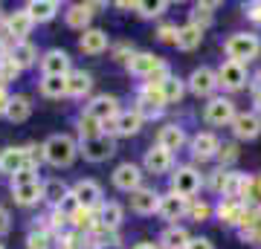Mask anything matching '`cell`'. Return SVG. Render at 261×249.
I'll return each instance as SVG.
<instances>
[{
	"label": "cell",
	"instance_id": "obj_1",
	"mask_svg": "<svg viewBox=\"0 0 261 249\" xmlns=\"http://www.w3.org/2000/svg\"><path fill=\"white\" fill-rule=\"evenodd\" d=\"M41 154H44V159H47L49 165L67 168L75 159V154H79V145H75L73 136H67V133H56V136H49L47 142L41 145Z\"/></svg>",
	"mask_w": 261,
	"mask_h": 249
},
{
	"label": "cell",
	"instance_id": "obj_2",
	"mask_svg": "<svg viewBox=\"0 0 261 249\" xmlns=\"http://www.w3.org/2000/svg\"><path fill=\"white\" fill-rule=\"evenodd\" d=\"M224 49H226V56H229V61L244 64V61H252L261 52V41L252 32H235V35L226 38Z\"/></svg>",
	"mask_w": 261,
	"mask_h": 249
},
{
	"label": "cell",
	"instance_id": "obj_3",
	"mask_svg": "<svg viewBox=\"0 0 261 249\" xmlns=\"http://www.w3.org/2000/svg\"><path fill=\"white\" fill-rule=\"evenodd\" d=\"M35 151L38 148H3L0 151V174L15 177L23 168H32L35 157H44V154H35Z\"/></svg>",
	"mask_w": 261,
	"mask_h": 249
},
{
	"label": "cell",
	"instance_id": "obj_4",
	"mask_svg": "<svg viewBox=\"0 0 261 249\" xmlns=\"http://www.w3.org/2000/svg\"><path fill=\"white\" fill-rule=\"evenodd\" d=\"M200 185H203V177H200V171L192 168V165H183L171 174V191L180 194V197H186V200H192V197L200 191Z\"/></svg>",
	"mask_w": 261,
	"mask_h": 249
},
{
	"label": "cell",
	"instance_id": "obj_5",
	"mask_svg": "<svg viewBox=\"0 0 261 249\" xmlns=\"http://www.w3.org/2000/svg\"><path fill=\"white\" fill-rule=\"evenodd\" d=\"M113 139L108 133H99V136H90V139H82V145H79V154H82L87 162H105L108 157H113Z\"/></svg>",
	"mask_w": 261,
	"mask_h": 249
},
{
	"label": "cell",
	"instance_id": "obj_6",
	"mask_svg": "<svg viewBox=\"0 0 261 249\" xmlns=\"http://www.w3.org/2000/svg\"><path fill=\"white\" fill-rule=\"evenodd\" d=\"M142 128V116L137 110H119L111 122L102 125V133H116V136H134Z\"/></svg>",
	"mask_w": 261,
	"mask_h": 249
},
{
	"label": "cell",
	"instance_id": "obj_7",
	"mask_svg": "<svg viewBox=\"0 0 261 249\" xmlns=\"http://www.w3.org/2000/svg\"><path fill=\"white\" fill-rule=\"evenodd\" d=\"M203 119L209 125H232V119H235L232 99H209V104L203 110Z\"/></svg>",
	"mask_w": 261,
	"mask_h": 249
},
{
	"label": "cell",
	"instance_id": "obj_8",
	"mask_svg": "<svg viewBox=\"0 0 261 249\" xmlns=\"http://www.w3.org/2000/svg\"><path fill=\"white\" fill-rule=\"evenodd\" d=\"M157 212L163 220H180L183 214H189V200L186 197H180V194L174 191H168V194H160V206H157Z\"/></svg>",
	"mask_w": 261,
	"mask_h": 249
},
{
	"label": "cell",
	"instance_id": "obj_9",
	"mask_svg": "<svg viewBox=\"0 0 261 249\" xmlns=\"http://www.w3.org/2000/svg\"><path fill=\"white\" fill-rule=\"evenodd\" d=\"M247 84V67L235 64V61H224L221 70H218V87H226V90H241Z\"/></svg>",
	"mask_w": 261,
	"mask_h": 249
},
{
	"label": "cell",
	"instance_id": "obj_10",
	"mask_svg": "<svg viewBox=\"0 0 261 249\" xmlns=\"http://www.w3.org/2000/svg\"><path fill=\"white\" fill-rule=\"evenodd\" d=\"M73 197L79 200L82 209H96V206H102V185L93 183V180H79L73 185Z\"/></svg>",
	"mask_w": 261,
	"mask_h": 249
},
{
	"label": "cell",
	"instance_id": "obj_11",
	"mask_svg": "<svg viewBox=\"0 0 261 249\" xmlns=\"http://www.w3.org/2000/svg\"><path fill=\"white\" fill-rule=\"evenodd\" d=\"M189 90L195 93V96H212L215 87H218V73L209 70V67H197L195 73L189 75Z\"/></svg>",
	"mask_w": 261,
	"mask_h": 249
},
{
	"label": "cell",
	"instance_id": "obj_12",
	"mask_svg": "<svg viewBox=\"0 0 261 249\" xmlns=\"http://www.w3.org/2000/svg\"><path fill=\"white\" fill-rule=\"evenodd\" d=\"M232 133H235L238 139H255V136H261V116H258L255 110H250V113H235Z\"/></svg>",
	"mask_w": 261,
	"mask_h": 249
},
{
	"label": "cell",
	"instance_id": "obj_13",
	"mask_svg": "<svg viewBox=\"0 0 261 249\" xmlns=\"http://www.w3.org/2000/svg\"><path fill=\"white\" fill-rule=\"evenodd\" d=\"M113 185H116L119 191H137V188H142L140 168L134 165V162H122V165L113 171Z\"/></svg>",
	"mask_w": 261,
	"mask_h": 249
},
{
	"label": "cell",
	"instance_id": "obj_14",
	"mask_svg": "<svg viewBox=\"0 0 261 249\" xmlns=\"http://www.w3.org/2000/svg\"><path fill=\"white\" fill-rule=\"evenodd\" d=\"M87 116H93L96 122H111L116 113H119V102H116V96H96L93 102L87 104Z\"/></svg>",
	"mask_w": 261,
	"mask_h": 249
},
{
	"label": "cell",
	"instance_id": "obj_15",
	"mask_svg": "<svg viewBox=\"0 0 261 249\" xmlns=\"http://www.w3.org/2000/svg\"><path fill=\"white\" fill-rule=\"evenodd\" d=\"M163 61H160L157 56H151V52H134V56L128 58V70L134 75H142V78H151V75L157 73V70H163Z\"/></svg>",
	"mask_w": 261,
	"mask_h": 249
},
{
	"label": "cell",
	"instance_id": "obj_16",
	"mask_svg": "<svg viewBox=\"0 0 261 249\" xmlns=\"http://www.w3.org/2000/svg\"><path fill=\"white\" fill-rule=\"evenodd\" d=\"M41 73L44 75H70V56L64 49H49L41 58Z\"/></svg>",
	"mask_w": 261,
	"mask_h": 249
},
{
	"label": "cell",
	"instance_id": "obj_17",
	"mask_svg": "<svg viewBox=\"0 0 261 249\" xmlns=\"http://www.w3.org/2000/svg\"><path fill=\"white\" fill-rule=\"evenodd\" d=\"M218 151H221V139L215 136V133H197L195 139H192V154H195V159H212L218 157Z\"/></svg>",
	"mask_w": 261,
	"mask_h": 249
},
{
	"label": "cell",
	"instance_id": "obj_18",
	"mask_svg": "<svg viewBox=\"0 0 261 249\" xmlns=\"http://www.w3.org/2000/svg\"><path fill=\"white\" fill-rule=\"evenodd\" d=\"M160 206V194L154 188H137L130 191V209L137 214H154Z\"/></svg>",
	"mask_w": 261,
	"mask_h": 249
},
{
	"label": "cell",
	"instance_id": "obj_19",
	"mask_svg": "<svg viewBox=\"0 0 261 249\" xmlns=\"http://www.w3.org/2000/svg\"><path fill=\"white\" fill-rule=\"evenodd\" d=\"M79 46L87 56H102L108 49V32H102V29H84L82 38H79Z\"/></svg>",
	"mask_w": 261,
	"mask_h": 249
},
{
	"label": "cell",
	"instance_id": "obj_20",
	"mask_svg": "<svg viewBox=\"0 0 261 249\" xmlns=\"http://www.w3.org/2000/svg\"><path fill=\"white\" fill-rule=\"evenodd\" d=\"M157 145L163 148V151H180V148L186 145V133H183V128L180 125H166V128H160V136H157Z\"/></svg>",
	"mask_w": 261,
	"mask_h": 249
},
{
	"label": "cell",
	"instance_id": "obj_21",
	"mask_svg": "<svg viewBox=\"0 0 261 249\" xmlns=\"http://www.w3.org/2000/svg\"><path fill=\"white\" fill-rule=\"evenodd\" d=\"M168 168H171V154L168 151H163L160 145L145 151V171L148 174H166Z\"/></svg>",
	"mask_w": 261,
	"mask_h": 249
},
{
	"label": "cell",
	"instance_id": "obj_22",
	"mask_svg": "<svg viewBox=\"0 0 261 249\" xmlns=\"http://www.w3.org/2000/svg\"><path fill=\"white\" fill-rule=\"evenodd\" d=\"M32 26H35V20L29 18V12H27V9L12 12L9 20H6V29H9V35H12V38H18V41H23V38L32 32Z\"/></svg>",
	"mask_w": 261,
	"mask_h": 249
},
{
	"label": "cell",
	"instance_id": "obj_23",
	"mask_svg": "<svg viewBox=\"0 0 261 249\" xmlns=\"http://www.w3.org/2000/svg\"><path fill=\"white\" fill-rule=\"evenodd\" d=\"M58 6L56 0H32V3H27V12L29 18L35 20V23H47V20H53L58 15Z\"/></svg>",
	"mask_w": 261,
	"mask_h": 249
},
{
	"label": "cell",
	"instance_id": "obj_24",
	"mask_svg": "<svg viewBox=\"0 0 261 249\" xmlns=\"http://www.w3.org/2000/svg\"><path fill=\"white\" fill-rule=\"evenodd\" d=\"M35 58H38V49L29 41H15V46H12V52H9V61L15 67H32L35 64Z\"/></svg>",
	"mask_w": 261,
	"mask_h": 249
},
{
	"label": "cell",
	"instance_id": "obj_25",
	"mask_svg": "<svg viewBox=\"0 0 261 249\" xmlns=\"http://www.w3.org/2000/svg\"><path fill=\"white\" fill-rule=\"evenodd\" d=\"M15 194V203L18 206H35L41 197H44V183L38 180V183H27V185H18V188H12Z\"/></svg>",
	"mask_w": 261,
	"mask_h": 249
},
{
	"label": "cell",
	"instance_id": "obj_26",
	"mask_svg": "<svg viewBox=\"0 0 261 249\" xmlns=\"http://www.w3.org/2000/svg\"><path fill=\"white\" fill-rule=\"evenodd\" d=\"M189 232L183 226H168L163 235H160V246L163 249H186L189 246Z\"/></svg>",
	"mask_w": 261,
	"mask_h": 249
},
{
	"label": "cell",
	"instance_id": "obj_27",
	"mask_svg": "<svg viewBox=\"0 0 261 249\" xmlns=\"http://www.w3.org/2000/svg\"><path fill=\"white\" fill-rule=\"evenodd\" d=\"M90 87H93L90 73H84V70H70V75H67V96H84Z\"/></svg>",
	"mask_w": 261,
	"mask_h": 249
},
{
	"label": "cell",
	"instance_id": "obj_28",
	"mask_svg": "<svg viewBox=\"0 0 261 249\" xmlns=\"http://www.w3.org/2000/svg\"><path fill=\"white\" fill-rule=\"evenodd\" d=\"M90 18H93V6H87V3H75V6H70V12H67V26L73 29H87V23H90Z\"/></svg>",
	"mask_w": 261,
	"mask_h": 249
},
{
	"label": "cell",
	"instance_id": "obj_29",
	"mask_svg": "<svg viewBox=\"0 0 261 249\" xmlns=\"http://www.w3.org/2000/svg\"><path fill=\"white\" fill-rule=\"evenodd\" d=\"M41 93L47 99H61V96H67V75H44L41 78Z\"/></svg>",
	"mask_w": 261,
	"mask_h": 249
},
{
	"label": "cell",
	"instance_id": "obj_30",
	"mask_svg": "<svg viewBox=\"0 0 261 249\" xmlns=\"http://www.w3.org/2000/svg\"><path fill=\"white\" fill-rule=\"evenodd\" d=\"M160 93H163V102L166 104H177L183 99V93H186V84L180 78H174V75H168L166 81L160 84Z\"/></svg>",
	"mask_w": 261,
	"mask_h": 249
},
{
	"label": "cell",
	"instance_id": "obj_31",
	"mask_svg": "<svg viewBox=\"0 0 261 249\" xmlns=\"http://www.w3.org/2000/svg\"><path fill=\"white\" fill-rule=\"evenodd\" d=\"M200 41H203V29L200 26H195V23L180 26V32H177V46L180 49H195V46H200Z\"/></svg>",
	"mask_w": 261,
	"mask_h": 249
},
{
	"label": "cell",
	"instance_id": "obj_32",
	"mask_svg": "<svg viewBox=\"0 0 261 249\" xmlns=\"http://www.w3.org/2000/svg\"><path fill=\"white\" fill-rule=\"evenodd\" d=\"M29 113H32V104H29L27 96H12L9 107H6V119L9 122H27Z\"/></svg>",
	"mask_w": 261,
	"mask_h": 249
},
{
	"label": "cell",
	"instance_id": "obj_33",
	"mask_svg": "<svg viewBox=\"0 0 261 249\" xmlns=\"http://www.w3.org/2000/svg\"><path fill=\"white\" fill-rule=\"evenodd\" d=\"M122 223V206L119 203H102V212H99V226L108 232H113Z\"/></svg>",
	"mask_w": 261,
	"mask_h": 249
},
{
	"label": "cell",
	"instance_id": "obj_34",
	"mask_svg": "<svg viewBox=\"0 0 261 249\" xmlns=\"http://www.w3.org/2000/svg\"><path fill=\"white\" fill-rule=\"evenodd\" d=\"M212 9H218V3H195V9H192V20H189V23L206 29L209 23H212Z\"/></svg>",
	"mask_w": 261,
	"mask_h": 249
},
{
	"label": "cell",
	"instance_id": "obj_35",
	"mask_svg": "<svg viewBox=\"0 0 261 249\" xmlns=\"http://www.w3.org/2000/svg\"><path fill=\"white\" fill-rule=\"evenodd\" d=\"M218 217L224 223H241L244 217V206L235 203V200H224V203L218 206Z\"/></svg>",
	"mask_w": 261,
	"mask_h": 249
},
{
	"label": "cell",
	"instance_id": "obj_36",
	"mask_svg": "<svg viewBox=\"0 0 261 249\" xmlns=\"http://www.w3.org/2000/svg\"><path fill=\"white\" fill-rule=\"evenodd\" d=\"M67 194L70 191H67V185L61 183V180H47V183H44V197H47L53 206H61V200H64Z\"/></svg>",
	"mask_w": 261,
	"mask_h": 249
},
{
	"label": "cell",
	"instance_id": "obj_37",
	"mask_svg": "<svg viewBox=\"0 0 261 249\" xmlns=\"http://www.w3.org/2000/svg\"><path fill=\"white\" fill-rule=\"evenodd\" d=\"M168 9L166 0H148V3H137V12H140L142 18H157L163 12Z\"/></svg>",
	"mask_w": 261,
	"mask_h": 249
},
{
	"label": "cell",
	"instance_id": "obj_38",
	"mask_svg": "<svg viewBox=\"0 0 261 249\" xmlns=\"http://www.w3.org/2000/svg\"><path fill=\"white\" fill-rule=\"evenodd\" d=\"M79 125H82V139H90V136H99V133H102V122H96L93 116H87V113H84L82 119H79Z\"/></svg>",
	"mask_w": 261,
	"mask_h": 249
},
{
	"label": "cell",
	"instance_id": "obj_39",
	"mask_svg": "<svg viewBox=\"0 0 261 249\" xmlns=\"http://www.w3.org/2000/svg\"><path fill=\"white\" fill-rule=\"evenodd\" d=\"M18 73H20V67H15L9 58H3V61H0V87H3V84H9V81H15Z\"/></svg>",
	"mask_w": 261,
	"mask_h": 249
},
{
	"label": "cell",
	"instance_id": "obj_40",
	"mask_svg": "<svg viewBox=\"0 0 261 249\" xmlns=\"http://www.w3.org/2000/svg\"><path fill=\"white\" fill-rule=\"evenodd\" d=\"M218 159H221V165H232L235 159H238V145L235 142H224L221 145V151H218Z\"/></svg>",
	"mask_w": 261,
	"mask_h": 249
},
{
	"label": "cell",
	"instance_id": "obj_41",
	"mask_svg": "<svg viewBox=\"0 0 261 249\" xmlns=\"http://www.w3.org/2000/svg\"><path fill=\"white\" fill-rule=\"evenodd\" d=\"M189 214H192V220H197V223H200V220H209L212 206H209V203H195V206L189 203Z\"/></svg>",
	"mask_w": 261,
	"mask_h": 249
},
{
	"label": "cell",
	"instance_id": "obj_42",
	"mask_svg": "<svg viewBox=\"0 0 261 249\" xmlns=\"http://www.w3.org/2000/svg\"><path fill=\"white\" fill-rule=\"evenodd\" d=\"M27 183H38L35 168H23L20 174H15V177H12V188H18V185H27Z\"/></svg>",
	"mask_w": 261,
	"mask_h": 249
},
{
	"label": "cell",
	"instance_id": "obj_43",
	"mask_svg": "<svg viewBox=\"0 0 261 249\" xmlns=\"http://www.w3.org/2000/svg\"><path fill=\"white\" fill-rule=\"evenodd\" d=\"M140 107H137V113H140L142 119H145V116H148V119H154V116H160V110H163V107H160V104H154V102H145V99H140Z\"/></svg>",
	"mask_w": 261,
	"mask_h": 249
},
{
	"label": "cell",
	"instance_id": "obj_44",
	"mask_svg": "<svg viewBox=\"0 0 261 249\" xmlns=\"http://www.w3.org/2000/svg\"><path fill=\"white\" fill-rule=\"evenodd\" d=\"M177 26H171V23H166V26H160L157 29V38L163 41V44H177Z\"/></svg>",
	"mask_w": 261,
	"mask_h": 249
},
{
	"label": "cell",
	"instance_id": "obj_45",
	"mask_svg": "<svg viewBox=\"0 0 261 249\" xmlns=\"http://www.w3.org/2000/svg\"><path fill=\"white\" fill-rule=\"evenodd\" d=\"M27 246L29 249H49V238H47V232H32L27 240Z\"/></svg>",
	"mask_w": 261,
	"mask_h": 249
},
{
	"label": "cell",
	"instance_id": "obj_46",
	"mask_svg": "<svg viewBox=\"0 0 261 249\" xmlns=\"http://www.w3.org/2000/svg\"><path fill=\"white\" fill-rule=\"evenodd\" d=\"M70 220H73L79 229H90V226H93V223H90V212H87V209H79Z\"/></svg>",
	"mask_w": 261,
	"mask_h": 249
},
{
	"label": "cell",
	"instance_id": "obj_47",
	"mask_svg": "<svg viewBox=\"0 0 261 249\" xmlns=\"http://www.w3.org/2000/svg\"><path fill=\"white\" fill-rule=\"evenodd\" d=\"M247 18H250L252 23H258V26H261V0H258V3H250V6H247Z\"/></svg>",
	"mask_w": 261,
	"mask_h": 249
},
{
	"label": "cell",
	"instance_id": "obj_48",
	"mask_svg": "<svg viewBox=\"0 0 261 249\" xmlns=\"http://www.w3.org/2000/svg\"><path fill=\"white\" fill-rule=\"evenodd\" d=\"M186 249H215V243L209 238H192Z\"/></svg>",
	"mask_w": 261,
	"mask_h": 249
},
{
	"label": "cell",
	"instance_id": "obj_49",
	"mask_svg": "<svg viewBox=\"0 0 261 249\" xmlns=\"http://www.w3.org/2000/svg\"><path fill=\"white\" fill-rule=\"evenodd\" d=\"M12 96L6 93V87H0V116H6V107H9Z\"/></svg>",
	"mask_w": 261,
	"mask_h": 249
},
{
	"label": "cell",
	"instance_id": "obj_50",
	"mask_svg": "<svg viewBox=\"0 0 261 249\" xmlns=\"http://www.w3.org/2000/svg\"><path fill=\"white\" fill-rule=\"evenodd\" d=\"M9 212H6V209H3V206H0V235H6V232H9Z\"/></svg>",
	"mask_w": 261,
	"mask_h": 249
},
{
	"label": "cell",
	"instance_id": "obj_51",
	"mask_svg": "<svg viewBox=\"0 0 261 249\" xmlns=\"http://www.w3.org/2000/svg\"><path fill=\"white\" fill-rule=\"evenodd\" d=\"M134 249H157V246H154V243H148V240H142V243H137Z\"/></svg>",
	"mask_w": 261,
	"mask_h": 249
},
{
	"label": "cell",
	"instance_id": "obj_52",
	"mask_svg": "<svg viewBox=\"0 0 261 249\" xmlns=\"http://www.w3.org/2000/svg\"><path fill=\"white\" fill-rule=\"evenodd\" d=\"M3 58H6V44L0 41V61H3Z\"/></svg>",
	"mask_w": 261,
	"mask_h": 249
},
{
	"label": "cell",
	"instance_id": "obj_53",
	"mask_svg": "<svg viewBox=\"0 0 261 249\" xmlns=\"http://www.w3.org/2000/svg\"><path fill=\"white\" fill-rule=\"evenodd\" d=\"M0 249H3V246H0Z\"/></svg>",
	"mask_w": 261,
	"mask_h": 249
}]
</instances>
